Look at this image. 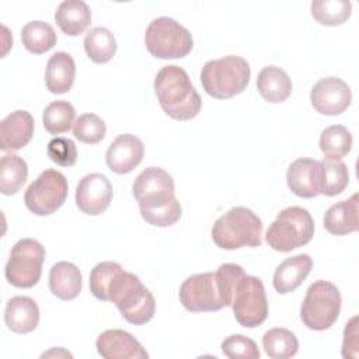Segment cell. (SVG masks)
<instances>
[{
    "label": "cell",
    "instance_id": "83f0119b",
    "mask_svg": "<svg viewBox=\"0 0 359 359\" xmlns=\"http://www.w3.org/2000/svg\"><path fill=\"white\" fill-rule=\"evenodd\" d=\"M21 41L24 48L34 53L41 55L50 50L56 45V32L43 21H29L21 29Z\"/></svg>",
    "mask_w": 359,
    "mask_h": 359
},
{
    "label": "cell",
    "instance_id": "5b68a950",
    "mask_svg": "<svg viewBox=\"0 0 359 359\" xmlns=\"http://www.w3.org/2000/svg\"><path fill=\"white\" fill-rule=\"evenodd\" d=\"M248 62L236 55L208 60L201 70V83L206 94L217 100L231 98L245 90L250 83Z\"/></svg>",
    "mask_w": 359,
    "mask_h": 359
},
{
    "label": "cell",
    "instance_id": "e0dca14e",
    "mask_svg": "<svg viewBox=\"0 0 359 359\" xmlns=\"http://www.w3.org/2000/svg\"><path fill=\"white\" fill-rule=\"evenodd\" d=\"M320 174L321 165L318 160L300 157L287 168V187L300 198H314L320 195Z\"/></svg>",
    "mask_w": 359,
    "mask_h": 359
},
{
    "label": "cell",
    "instance_id": "cb8c5ba5",
    "mask_svg": "<svg viewBox=\"0 0 359 359\" xmlns=\"http://www.w3.org/2000/svg\"><path fill=\"white\" fill-rule=\"evenodd\" d=\"M55 21L66 35L77 36L88 28L91 22V11L83 0H66L57 6Z\"/></svg>",
    "mask_w": 359,
    "mask_h": 359
},
{
    "label": "cell",
    "instance_id": "9a60e30c",
    "mask_svg": "<svg viewBox=\"0 0 359 359\" xmlns=\"http://www.w3.org/2000/svg\"><path fill=\"white\" fill-rule=\"evenodd\" d=\"M143 156V142L135 135L123 133L116 136L107 149L105 161L115 174H128L142 163Z\"/></svg>",
    "mask_w": 359,
    "mask_h": 359
},
{
    "label": "cell",
    "instance_id": "e575fe53",
    "mask_svg": "<svg viewBox=\"0 0 359 359\" xmlns=\"http://www.w3.org/2000/svg\"><path fill=\"white\" fill-rule=\"evenodd\" d=\"M222 352L230 359H259V349L251 338L234 334L223 339Z\"/></svg>",
    "mask_w": 359,
    "mask_h": 359
},
{
    "label": "cell",
    "instance_id": "8fae6325",
    "mask_svg": "<svg viewBox=\"0 0 359 359\" xmlns=\"http://www.w3.org/2000/svg\"><path fill=\"white\" fill-rule=\"evenodd\" d=\"M45 248L34 238L18 240L10 252L4 268L6 279L10 285L21 289L35 286L42 273Z\"/></svg>",
    "mask_w": 359,
    "mask_h": 359
},
{
    "label": "cell",
    "instance_id": "484cf974",
    "mask_svg": "<svg viewBox=\"0 0 359 359\" xmlns=\"http://www.w3.org/2000/svg\"><path fill=\"white\" fill-rule=\"evenodd\" d=\"M84 50L94 63L109 62L116 52V39L105 27H94L84 36Z\"/></svg>",
    "mask_w": 359,
    "mask_h": 359
},
{
    "label": "cell",
    "instance_id": "d4e9b609",
    "mask_svg": "<svg viewBox=\"0 0 359 359\" xmlns=\"http://www.w3.org/2000/svg\"><path fill=\"white\" fill-rule=\"evenodd\" d=\"M257 88L261 97L272 104L283 102L292 93V80L279 66H265L257 77Z\"/></svg>",
    "mask_w": 359,
    "mask_h": 359
},
{
    "label": "cell",
    "instance_id": "836d02e7",
    "mask_svg": "<svg viewBox=\"0 0 359 359\" xmlns=\"http://www.w3.org/2000/svg\"><path fill=\"white\" fill-rule=\"evenodd\" d=\"M107 126L95 114H83L73 123V135L83 143L95 144L104 139Z\"/></svg>",
    "mask_w": 359,
    "mask_h": 359
},
{
    "label": "cell",
    "instance_id": "8d00e7d4",
    "mask_svg": "<svg viewBox=\"0 0 359 359\" xmlns=\"http://www.w3.org/2000/svg\"><path fill=\"white\" fill-rule=\"evenodd\" d=\"M342 356L344 358H358V317H352L346 323L344 330L342 342Z\"/></svg>",
    "mask_w": 359,
    "mask_h": 359
},
{
    "label": "cell",
    "instance_id": "277c9868",
    "mask_svg": "<svg viewBox=\"0 0 359 359\" xmlns=\"http://www.w3.org/2000/svg\"><path fill=\"white\" fill-rule=\"evenodd\" d=\"M154 93L161 109L177 121L194 119L202 108V100L188 73L175 65L164 66L154 79Z\"/></svg>",
    "mask_w": 359,
    "mask_h": 359
},
{
    "label": "cell",
    "instance_id": "9c48e42d",
    "mask_svg": "<svg viewBox=\"0 0 359 359\" xmlns=\"http://www.w3.org/2000/svg\"><path fill=\"white\" fill-rule=\"evenodd\" d=\"M149 53L157 59H180L194 48L191 32L170 17L154 18L144 34Z\"/></svg>",
    "mask_w": 359,
    "mask_h": 359
},
{
    "label": "cell",
    "instance_id": "f1b7e54d",
    "mask_svg": "<svg viewBox=\"0 0 359 359\" xmlns=\"http://www.w3.org/2000/svg\"><path fill=\"white\" fill-rule=\"evenodd\" d=\"M320 194L325 196H335L345 191L349 182L348 165L341 160L324 158L320 161Z\"/></svg>",
    "mask_w": 359,
    "mask_h": 359
},
{
    "label": "cell",
    "instance_id": "1f68e13d",
    "mask_svg": "<svg viewBox=\"0 0 359 359\" xmlns=\"http://www.w3.org/2000/svg\"><path fill=\"white\" fill-rule=\"evenodd\" d=\"M310 8L314 20L327 27L341 25L352 14V4L346 0H313Z\"/></svg>",
    "mask_w": 359,
    "mask_h": 359
},
{
    "label": "cell",
    "instance_id": "3957f363",
    "mask_svg": "<svg viewBox=\"0 0 359 359\" xmlns=\"http://www.w3.org/2000/svg\"><path fill=\"white\" fill-rule=\"evenodd\" d=\"M243 273L240 265L223 264L216 272L191 275L180 287V302L192 313L217 311L231 306L234 285Z\"/></svg>",
    "mask_w": 359,
    "mask_h": 359
},
{
    "label": "cell",
    "instance_id": "f546056e",
    "mask_svg": "<svg viewBox=\"0 0 359 359\" xmlns=\"http://www.w3.org/2000/svg\"><path fill=\"white\" fill-rule=\"evenodd\" d=\"M262 346L269 358L287 359L297 353L299 341L292 331L276 327L264 334Z\"/></svg>",
    "mask_w": 359,
    "mask_h": 359
},
{
    "label": "cell",
    "instance_id": "4316f807",
    "mask_svg": "<svg viewBox=\"0 0 359 359\" xmlns=\"http://www.w3.org/2000/svg\"><path fill=\"white\" fill-rule=\"evenodd\" d=\"M27 177H28V167L24 158L13 153H7L1 157L0 191L3 195L17 194L25 184Z\"/></svg>",
    "mask_w": 359,
    "mask_h": 359
},
{
    "label": "cell",
    "instance_id": "ffe728a7",
    "mask_svg": "<svg viewBox=\"0 0 359 359\" xmlns=\"http://www.w3.org/2000/svg\"><path fill=\"white\" fill-rule=\"evenodd\" d=\"M4 323L13 332H31L39 323V307L28 296H14L6 304Z\"/></svg>",
    "mask_w": 359,
    "mask_h": 359
},
{
    "label": "cell",
    "instance_id": "d590c367",
    "mask_svg": "<svg viewBox=\"0 0 359 359\" xmlns=\"http://www.w3.org/2000/svg\"><path fill=\"white\" fill-rule=\"evenodd\" d=\"M48 157L60 167H72L77 160L76 143L69 137H55L48 143Z\"/></svg>",
    "mask_w": 359,
    "mask_h": 359
},
{
    "label": "cell",
    "instance_id": "7402d4cb",
    "mask_svg": "<svg viewBox=\"0 0 359 359\" xmlns=\"http://www.w3.org/2000/svg\"><path fill=\"white\" fill-rule=\"evenodd\" d=\"M49 289L60 300H73L81 292V272L69 261L56 262L49 271Z\"/></svg>",
    "mask_w": 359,
    "mask_h": 359
},
{
    "label": "cell",
    "instance_id": "6da1fadb",
    "mask_svg": "<svg viewBox=\"0 0 359 359\" xmlns=\"http://www.w3.org/2000/svg\"><path fill=\"white\" fill-rule=\"evenodd\" d=\"M90 290L98 300L112 302L122 317L135 325L149 323L156 311V300L139 276L125 271L118 262L97 264L90 273Z\"/></svg>",
    "mask_w": 359,
    "mask_h": 359
},
{
    "label": "cell",
    "instance_id": "4fadbf2b",
    "mask_svg": "<svg viewBox=\"0 0 359 359\" xmlns=\"http://www.w3.org/2000/svg\"><path fill=\"white\" fill-rule=\"evenodd\" d=\"M112 195L109 180L104 174L91 172L84 175L76 188V205L83 213L98 216L108 209Z\"/></svg>",
    "mask_w": 359,
    "mask_h": 359
},
{
    "label": "cell",
    "instance_id": "30bf717a",
    "mask_svg": "<svg viewBox=\"0 0 359 359\" xmlns=\"http://www.w3.org/2000/svg\"><path fill=\"white\" fill-rule=\"evenodd\" d=\"M231 309L240 325L245 328L261 325L268 317V300L262 280L244 272L234 285Z\"/></svg>",
    "mask_w": 359,
    "mask_h": 359
},
{
    "label": "cell",
    "instance_id": "d6986e66",
    "mask_svg": "<svg viewBox=\"0 0 359 359\" xmlns=\"http://www.w3.org/2000/svg\"><path fill=\"white\" fill-rule=\"evenodd\" d=\"M313 259L309 254H299L282 261L273 273V287L278 293L286 294L296 290L309 276Z\"/></svg>",
    "mask_w": 359,
    "mask_h": 359
},
{
    "label": "cell",
    "instance_id": "ac0fdd59",
    "mask_svg": "<svg viewBox=\"0 0 359 359\" xmlns=\"http://www.w3.org/2000/svg\"><path fill=\"white\" fill-rule=\"evenodd\" d=\"M34 135V118L28 111L17 109L0 123V147L3 151L20 150Z\"/></svg>",
    "mask_w": 359,
    "mask_h": 359
},
{
    "label": "cell",
    "instance_id": "44dd1931",
    "mask_svg": "<svg viewBox=\"0 0 359 359\" xmlns=\"http://www.w3.org/2000/svg\"><path fill=\"white\" fill-rule=\"evenodd\" d=\"M76 76V63L74 59L66 52L53 53L45 70V83L46 88L52 94H65L67 93L74 81Z\"/></svg>",
    "mask_w": 359,
    "mask_h": 359
},
{
    "label": "cell",
    "instance_id": "2e32d148",
    "mask_svg": "<svg viewBox=\"0 0 359 359\" xmlns=\"http://www.w3.org/2000/svg\"><path fill=\"white\" fill-rule=\"evenodd\" d=\"M98 353L105 359H146L149 353L142 344L123 330H107L95 342Z\"/></svg>",
    "mask_w": 359,
    "mask_h": 359
},
{
    "label": "cell",
    "instance_id": "603a6c76",
    "mask_svg": "<svg viewBox=\"0 0 359 359\" xmlns=\"http://www.w3.org/2000/svg\"><path fill=\"white\" fill-rule=\"evenodd\" d=\"M324 227L334 236H345L358 230V195L330 206L324 215Z\"/></svg>",
    "mask_w": 359,
    "mask_h": 359
},
{
    "label": "cell",
    "instance_id": "7a4b0ae2",
    "mask_svg": "<svg viewBox=\"0 0 359 359\" xmlns=\"http://www.w3.org/2000/svg\"><path fill=\"white\" fill-rule=\"evenodd\" d=\"M142 217L153 226L168 227L181 217V203L175 198L172 177L160 167L143 170L132 185Z\"/></svg>",
    "mask_w": 359,
    "mask_h": 359
},
{
    "label": "cell",
    "instance_id": "7c38bea8",
    "mask_svg": "<svg viewBox=\"0 0 359 359\" xmlns=\"http://www.w3.org/2000/svg\"><path fill=\"white\" fill-rule=\"evenodd\" d=\"M67 180L56 170H45L29 184L24 194V202L29 212L38 216L55 213L67 198Z\"/></svg>",
    "mask_w": 359,
    "mask_h": 359
},
{
    "label": "cell",
    "instance_id": "4dcf8cb0",
    "mask_svg": "<svg viewBox=\"0 0 359 359\" xmlns=\"http://www.w3.org/2000/svg\"><path fill=\"white\" fill-rule=\"evenodd\" d=\"M320 149L325 158L341 160L352 149V135L342 125H331L320 135Z\"/></svg>",
    "mask_w": 359,
    "mask_h": 359
},
{
    "label": "cell",
    "instance_id": "d6a6232c",
    "mask_svg": "<svg viewBox=\"0 0 359 359\" xmlns=\"http://www.w3.org/2000/svg\"><path fill=\"white\" fill-rule=\"evenodd\" d=\"M76 111L74 107L63 100L50 102L43 114H42V122L43 128L50 135H60L65 132H69L72 125L74 123Z\"/></svg>",
    "mask_w": 359,
    "mask_h": 359
},
{
    "label": "cell",
    "instance_id": "52a82bcc",
    "mask_svg": "<svg viewBox=\"0 0 359 359\" xmlns=\"http://www.w3.org/2000/svg\"><path fill=\"white\" fill-rule=\"evenodd\" d=\"M314 236V220L307 209L290 206L280 210L265 233L268 245L279 252H289L306 245Z\"/></svg>",
    "mask_w": 359,
    "mask_h": 359
},
{
    "label": "cell",
    "instance_id": "ba28073f",
    "mask_svg": "<svg viewBox=\"0 0 359 359\" xmlns=\"http://www.w3.org/2000/svg\"><path fill=\"white\" fill-rule=\"evenodd\" d=\"M341 311V293L328 280H316L306 292L300 318L309 330L324 331L337 321Z\"/></svg>",
    "mask_w": 359,
    "mask_h": 359
},
{
    "label": "cell",
    "instance_id": "8992f818",
    "mask_svg": "<svg viewBox=\"0 0 359 359\" xmlns=\"http://www.w3.org/2000/svg\"><path fill=\"white\" fill-rule=\"evenodd\" d=\"M262 220L251 209L236 206L215 222L212 240L222 250L258 247L262 243Z\"/></svg>",
    "mask_w": 359,
    "mask_h": 359
},
{
    "label": "cell",
    "instance_id": "5bb4252c",
    "mask_svg": "<svg viewBox=\"0 0 359 359\" xmlns=\"http://www.w3.org/2000/svg\"><path fill=\"white\" fill-rule=\"evenodd\" d=\"M310 101L313 108L321 115H339L351 105L352 93L344 80L325 77L313 86Z\"/></svg>",
    "mask_w": 359,
    "mask_h": 359
}]
</instances>
